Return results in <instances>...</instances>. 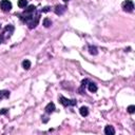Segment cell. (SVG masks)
Wrapping results in <instances>:
<instances>
[{
    "label": "cell",
    "instance_id": "6da1fadb",
    "mask_svg": "<svg viewBox=\"0 0 135 135\" xmlns=\"http://www.w3.org/2000/svg\"><path fill=\"white\" fill-rule=\"evenodd\" d=\"M59 102L65 107H73V106H76V103H77L76 99H68V98H66L64 96L59 97Z\"/></svg>",
    "mask_w": 135,
    "mask_h": 135
},
{
    "label": "cell",
    "instance_id": "7a4b0ae2",
    "mask_svg": "<svg viewBox=\"0 0 135 135\" xmlns=\"http://www.w3.org/2000/svg\"><path fill=\"white\" fill-rule=\"evenodd\" d=\"M122 8H123V11L124 12H132L134 10V3L132 0H126V1L122 2Z\"/></svg>",
    "mask_w": 135,
    "mask_h": 135
},
{
    "label": "cell",
    "instance_id": "3957f363",
    "mask_svg": "<svg viewBox=\"0 0 135 135\" xmlns=\"http://www.w3.org/2000/svg\"><path fill=\"white\" fill-rule=\"evenodd\" d=\"M0 8L3 12H10L12 10V2L8 0H1L0 2Z\"/></svg>",
    "mask_w": 135,
    "mask_h": 135
},
{
    "label": "cell",
    "instance_id": "277c9868",
    "mask_svg": "<svg viewBox=\"0 0 135 135\" xmlns=\"http://www.w3.org/2000/svg\"><path fill=\"white\" fill-rule=\"evenodd\" d=\"M54 11H55V13L57 15H62L66 11H67V6L66 5H56L55 8H54Z\"/></svg>",
    "mask_w": 135,
    "mask_h": 135
},
{
    "label": "cell",
    "instance_id": "5b68a950",
    "mask_svg": "<svg viewBox=\"0 0 135 135\" xmlns=\"http://www.w3.org/2000/svg\"><path fill=\"white\" fill-rule=\"evenodd\" d=\"M46 112L48 113V114H51V113H53L54 111L56 110V108H55V105H54L53 102H49L48 105H47V107H46Z\"/></svg>",
    "mask_w": 135,
    "mask_h": 135
},
{
    "label": "cell",
    "instance_id": "8992f818",
    "mask_svg": "<svg viewBox=\"0 0 135 135\" xmlns=\"http://www.w3.org/2000/svg\"><path fill=\"white\" fill-rule=\"evenodd\" d=\"M105 133L107 135H114L115 130H114V128L112 127V126H107V127L105 128Z\"/></svg>",
    "mask_w": 135,
    "mask_h": 135
},
{
    "label": "cell",
    "instance_id": "52a82bcc",
    "mask_svg": "<svg viewBox=\"0 0 135 135\" xmlns=\"http://www.w3.org/2000/svg\"><path fill=\"white\" fill-rule=\"evenodd\" d=\"M87 86H88L89 91L91 92V93H95L97 91V86H96V84H94V82H89V85H87Z\"/></svg>",
    "mask_w": 135,
    "mask_h": 135
},
{
    "label": "cell",
    "instance_id": "ba28073f",
    "mask_svg": "<svg viewBox=\"0 0 135 135\" xmlns=\"http://www.w3.org/2000/svg\"><path fill=\"white\" fill-rule=\"evenodd\" d=\"M34 12H36V6L32 4V5H29L28 7L25 8L24 12H23V14H32Z\"/></svg>",
    "mask_w": 135,
    "mask_h": 135
},
{
    "label": "cell",
    "instance_id": "9c48e42d",
    "mask_svg": "<svg viewBox=\"0 0 135 135\" xmlns=\"http://www.w3.org/2000/svg\"><path fill=\"white\" fill-rule=\"evenodd\" d=\"M8 97H10V91H6V90L0 91V100L3 99V98H8Z\"/></svg>",
    "mask_w": 135,
    "mask_h": 135
},
{
    "label": "cell",
    "instance_id": "30bf717a",
    "mask_svg": "<svg viewBox=\"0 0 135 135\" xmlns=\"http://www.w3.org/2000/svg\"><path fill=\"white\" fill-rule=\"evenodd\" d=\"M79 112H80V115L84 116V117L89 115V109L87 107H81V108H80V110H79Z\"/></svg>",
    "mask_w": 135,
    "mask_h": 135
},
{
    "label": "cell",
    "instance_id": "8fae6325",
    "mask_svg": "<svg viewBox=\"0 0 135 135\" xmlns=\"http://www.w3.org/2000/svg\"><path fill=\"white\" fill-rule=\"evenodd\" d=\"M26 5H28V0H19L18 1V6L20 8H25Z\"/></svg>",
    "mask_w": 135,
    "mask_h": 135
},
{
    "label": "cell",
    "instance_id": "7c38bea8",
    "mask_svg": "<svg viewBox=\"0 0 135 135\" xmlns=\"http://www.w3.org/2000/svg\"><path fill=\"white\" fill-rule=\"evenodd\" d=\"M31 66H32V64H31L30 60H24V61L22 62V67H23L24 70H30Z\"/></svg>",
    "mask_w": 135,
    "mask_h": 135
},
{
    "label": "cell",
    "instance_id": "4fadbf2b",
    "mask_svg": "<svg viewBox=\"0 0 135 135\" xmlns=\"http://www.w3.org/2000/svg\"><path fill=\"white\" fill-rule=\"evenodd\" d=\"M89 52H90V54H92V55H97V54H98L97 48L93 47V46H90L89 47Z\"/></svg>",
    "mask_w": 135,
    "mask_h": 135
},
{
    "label": "cell",
    "instance_id": "5bb4252c",
    "mask_svg": "<svg viewBox=\"0 0 135 135\" xmlns=\"http://www.w3.org/2000/svg\"><path fill=\"white\" fill-rule=\"evenodd\" d=\"M42 23H43V25L46 26V28H50V26L52 25V21L49 19V18H44L43 21H42Z\"/></svg>",
    "mask_w": 135,
    "mask_h": 135
},
{
    "label": "cell",
    "instance_id": "9a60e30c",
    "mask_svg": "<svg viewBox=\"0 0 135 135\" xmlns=\"http://www.w3.org/2000/svg\"><path fill=\"white\" fill-rule=\"evenodd\" d=\"M127 110H128V112H129L130 114H133V113L135 112V106H133V105H131V106H129Z\"/></svg>",
    "mask_w": 135,
    "mask_h": 135
},
{
    "label": "cell",
    "instance_id": "2e32d148",
    "mask_svg": "<svg viewBox=\"0 0 135 135\" xmlns=\"http://www.w3.org/2000/svg\"><path fill=\"white\" fill-rule=\"evenodd\" d=\"M88 82H89V80H88V79H84L82 81H81V88H80V92H82V89L86 88V86H87Z\"/></svg>",
    "mask_w": 135,
    "mask_h": 135
},
{
    "label": "cell",
    "instance_id": "e0dca14e",
    "mask_svg": "<svg viewBox=\"0 0 135 135\" xmlns=\"http://www.w3.org/2000/svg\"><path fill=\"white\" fill-rule=\"evenodd\" d=\"M4 39H5L4 34H3V33H2V34H0V43H2V42L4 41Z\"/></svg>",
    "mask_w": 135,
    "mask_h": 135
},
{
    "label": "cell",
    "instance_id": "ac0fdd59",
    "mask_svg": "<svg viewBox=\"0 0 135 135\" xmlns=\"http://www.w3.org/2000/svg\"><path fill=\"white\" fill-rule=\"evenodd\" d=\"M49 11H50V7H49V6H46V7H43L42 10H41V12H42V13H44V12H49Z\"/></svg>",
    "mask_w": 135,
    "mask_h": 135
},
{
    "label": "cell",
    "instance_id": "d6986e66",
    "mask_svg": "<svg viewBox=\"0 0 135 135\" xmlns=\"http://www.w3.org/2000/svg\"><path fill=\"white\" fill-rule=\"evenodd\" d=\"M6 113H7V109H2L1 111H0V114H1V115H4Z\"/></svg>",
    "mask_w": 135,
    "mask_h": 135
},
{
    "label": "cell",
    "instance_id": "ffe728a7",
    "mask_svg": "<svg viewBox=\"0 0 135 135\" xmlns=\"http://www.w3.org/2000/svg\"><path fill=\"white\" fill-rule=\"evenodd\" d=\"M64 1H65V2H68V1H69V0H64Z\"/></svg>",
    "mask_w": 135,
    "mask_h": 135
},
{
    "label": "cell",
    "instance_id": "44dd1931",
    "mask_svg": "<svg viewBox=\"0 0 135 135\" xmlns=\"http://www.w3.org/2000/svg\"><path fill=\"white\" fill-rule=\"evenodd\" d=\"M0 29H1V26H0Z\"/></svg>",
    "mask_w": 135,
    "mask_h": 135
}]
</instances>
